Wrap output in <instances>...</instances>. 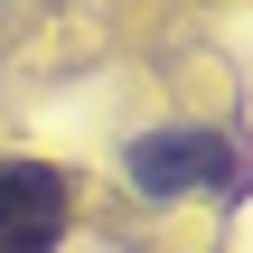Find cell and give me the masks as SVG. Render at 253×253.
<instances>
[{"instance_id":"cell-1","label":"cell","mask_w":253,"mask_h":253,"mask_svg":"<svg viewBox=\"0 0 253 253\" xmlns=\"http://www.w3.org/2000/svg\"><path fill=\"white\" fill-rule=\"evenodd\" d=\"M122 169H131L141 197H188V188H225V178H235V150H225L216 131H188V122H178V131H141Z\"/></svg>"},{"instance_id":"cell-2","label":"cell","mask_w":253,"mask_h":253,"mask_svg":"<svg viewBox=\"0 0 253 253\" xmlns=\"http://www.w3.org/2000/svg\"><path fill=\"white\" fill-rule=\"evenodd\" d=\"M66 235V178L56 169H0V253H47Z\"/></svg>"}]
</instances>
